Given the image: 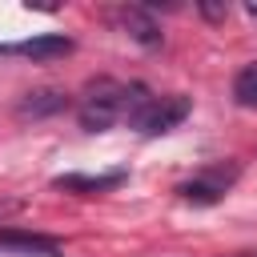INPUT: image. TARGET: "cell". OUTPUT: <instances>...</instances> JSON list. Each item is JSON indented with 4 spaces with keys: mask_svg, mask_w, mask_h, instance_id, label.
<instances>
[{
    "mask_svg": "<svg viewBox=\"0 0 257 257\" xmlns=\"http://www.w3.org/2000/svg\"><path fill=\"white\" fill-rule=\"evenodd\" d=\"M233 100L241 108H257V64H245L233 76Z\"/></svg>",
    "mask_w": 257,
    "mask_h": 257,
    "instance_id": "9c48e42d",
    "label": "cell"
},
{
    "mask_svg": "<svg viewBox=\"0 0 257 257\" xmlns=\"http://www.w3.org/2000/svg\"><path fill=\"white\" fill-rule=\"evenodd\" d=\"M185 116H189V96H153L133 116V128H141L145 137H161V133L177 128Z\"/></svg>",
    "mask_w": 257,
    "mask_h": 257,
    "instance_id": "7a4b0ae2",
    "label": "cell"
},
{
    "mask_svg": "<svg viewBox=\"0 0 257 257\" xmlns=\"http://www.w3.org/2000/svg\"><path fill=\"white\" fill-rule=\"evenodd\" d=\"M120 100H124V84H116V80H96V84H88V96H84V104H80V128L104 133V128L120 116Z\"/></svg>",
    "mask_w": 257,
    "mask_h": 257,
    "instance_id": "6da1fadb",
    "label": "cell"
},
{
    "mask_svg": "<svg viewBox=\"0 0 257 257\" xmlns=\"http://www.w3.org/2000/svg\"><path fill=\"white\" fill-rule=\"evenodd\" d=\"M233 181H237V165H217V169H205V173L193 177V181H181L177 193H181L185 201H193V205H217Z\"/></svg>",
    "mask_w": 257,
    "mask_h": 257,
    "instance_id": "3957f363",
    "label": "cell"
},
{
    "mask_svg": "<svg viewBox=\"0 0 257 257\" xmlns=\"http://www.w3.org/2000/svg\"><path fill=\"white\" fill-rule=\"evenodd\" d=\"M201 16H209V20H225V16H229V4H201Z\"/></svg>",
    "mask_w": 257,
    "mask_h": 257,
    "instance_id": "30bf717a",
    "label": "cell"
},
{
    "mask_svg": "<svg viewBox=\"0 0 257 257\" xmlns=\"http://www.w3.org/2000/svg\"><path fill=\"white\" fill-rule=\"evenodd\" d=\"M120 24H124V32L137 40V44H145V48H161V24L153 20V12H145V8H124L120 12Z\"/></svg>",
    "mask_w": 257,
    "mask_h": 257,
    "instance_id": "8992f818",
    "label": "cell"
},
{
    "mask_svg": "<svg viewBox=\"0 0 257 257\" xmlns=\"http://www.w3.org/2000/svg\"><path fill=\"white\" fill-rule=\"evenodd\" d=\"M0 253H20V257H64L60 241L40 237V233H20V229H0Z\"/></svg>",
    "mask_w": 257,
    "mask_h": 257,
    "instance_id": "277c9868",
    "label": "cell"
},
{
    "mask_svg": "<svg viewBox=\"0 0 257 257\" xmlns=\"http://www.w3.org/2000/svg\"><path fill=\"white\" fill-rule=\"evenodd\" d=\"M245 12H249V16L257 20V0H249V4H245Z\"/></svg>",
    "mask_w": 257,
    "mask_h": 257,
    "instance_id": "8fae6325",
    "label": "cell"
},
{
    "mask_svg": "<svg viewBox=\"0 0 257 257\" xmlns=\"http://www.w3.org/2000/svg\"><path fill=\"white\" fill-rule=\"evenodd\" d=\"M56 189H64V193H108V189H116V185H124V173H100V177H84V173H68V177H56L52 181Z\"/></svg>",
    "mask_w": 257,
    "mask_h": 257,
    "instance_id": "52a82bcc",
    "label": "cell"
},
{
    "mask_svg": "<svg viewBox=\"0 0 257 257\" xmlns=\"http://www.w3.org/2000/svg\"><path fill=\"white\" fill-rule=\"evenodd\" d=\"M64 104H68V96L60 88H36V92H24L16 100V116L20 120H40V116H56Z\"/></svg>",
    "mask_w": 257,
    "mask_h": 257,
    "instance_id": "5b68a950",
    "label": "cell"
},
{
    "mask_svg": "<svg viewBox=\"0 0 257 257\" xmlns=\"http://www.w3.org/2000/svg\"><path fill=\"white\" fill-rule=\"evenodd\" d=\"M12 52H24L32 60H52V56H68L72 52V40L60 36V32H48V36H32L24 44H12Z\"/></svg>",
    "mask_w": 257,
    "mask_h": 257,
    "instance_id": "ba28073f",
    "label": "cell"
}]
</instances>
